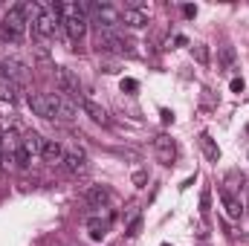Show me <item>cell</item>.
<instances>
[{"mask_svg":"<svg viewBox=\"0 0 249 246\" xmlns=\"http://www.w3.org/2000/svg\"><path fill=\"white\" fill-rule=\"evenodd\" d=\"M61 20H64V35L78 44L84 35H87V12H84V3H61Z\"/></svg>","mask_w":249,"mask_h":246,"instance_id":"obj_1","label":"cell"},{"mask_svg":"<svg viewBox=\"0 0 249 246\" xmlns=\"http://www.w3.org/2000/svg\"><path fill=\"white\" fill-rule=\"evenodd\" d=\"M87 20L96 26V32H113L122 23V12L110 3H84Z\"/></svg>","mask_w":249,"mask_h":246,"instance_id":"obj_2","label":"cell"},{"mask_svg":"<svg viewBox=\"0 0 249 246\" xmlns=\"http://www.w3.org/2000/svg\"><path fill=\"white\" fill-rule=\"evenodd\" d=\"M29 32V20H26V9L23 3H15L6 15H3V23H0V35L12 44H18L23 35Z\"/></svg>","mask_w":249,"mask_h":246,"instance_id":"obj_3","label":"cell"},{"mask_svg":"<svg viewBox=\"0 0 249 246\" xmlns=\"http://www.w3.org/2000/svg\"><path fill=\"white\" fill-rule=\"evenodd\" d=\"M26 105L41 119H58V93H29Z\"/></svg>","mask_w":249,"mask_h":246,"instance_id":"obj_4","label":"cell"},{"mask_svg":"<svg viewBox=\"0 0 249 246\" xmlns=\"http://www.w3.org/2000/svg\"><path fill=\"white\" fill-rule=\"evenodd\" d=\"M110 223H113V211H110V209H99L96 214H90V217L84 220L87 238H90L93 244H99V241L110 232Z\"/></svg>","mask_w":249,"mask_h":246,"instance_id":"obj_5","label":"cell"},{"mask_svg":"<svg viewBox=\"0 0 249 246\" xmlns=\"http://www.w3.org/2000/svg\"><path fill=\"white\" fill-rule=\"evenodd\" d=\"M55 84H58V90H61L64 96L81 102V81H78V75H75L72 70H67V67H55Z\"/></svg>","mask_w":249,"mask_h":246,"instance_id":"obj_6","label":"cell"},{"mask_svg":"<svg viewBox=\"0 0 249 246\" xmlns=\"http://www.w3.org/2000/svg\"><path fill=\"white\" fill-rule=\"evenodd\" d=\"M96 47L102 50V53H130V41L122 38L116 29L113 32H96Z\"/></svg>","mask_w":249,"mask_h":246,"instance_id":"obj_7","label":"cell"},{"mask_svg":"<svg viewBox=\"0 0 249 246\" xmlns=\"http://www.w3.org/2000/svg\"><path fill=\"white\" fill-rule=\"evenodd\" d=\"M61 168L67 174H72V177H78V174H84L87 171V154H84V148H64V162Z\"/></svg>","mask_w":249,"mask_h":246,"instance_id":"obj_8","label":"cell"},{"mask_svg":"<svg viewBox=\"0 0 249 246\" xmlns=\"http://www.w3.org/2000/svg\"><path fill=\"white\" fill-rule=\"evenodd\" d=\"M154 154H157V159H160L162 165H171V162L177 159V142H174L168 133H160V136L154 139Z\"/></svg>","mask_w":249,"mask_h":246,"instance_id":"obj_9","label":"cell"},{"mask_svg":"<svg viewBox=\"0 0 249 246\" xmlns=\"http://www.w3.org/2000/svg\"><path fill=\"white\" fill-rule=\"evenodd\" d=\"M217 197H220L223 211H226L229 220H241V217H244V203H241V197H235L229 188H217Z\"/></svg>","mask_w":249,"mask_h":246,"instance_id":"obj_10","label":"cell"},{"mask_svg":"<svg viewBox=\"0 0 249 246\" xmlns=\"http://www.w3.org/2000/svg\"><path fill=\"white\" fill-rule=\"evenodd\" d=\"M84 203L90 206V209H107V203H110V188L107 185H90L87 191H84Z\"/></svg>","mask_w":249,"mask_h":246,"instance_id":"obj_11","label":"cell"},{"mask_svg":"<svg viewBox=\"0 0 249 246\" xmlns=\"http://www.w3.org/2000/svg\"><path fill=\"white\" fill-rule=\"evenodd\" d=\"M20 148H23V154L35 162V159L41 157V151H44V136H41L38 130H26L23 139H20Z\"/></svg>","mask_w":249,"mask_h":246,"instance_id":"obj_12","label":"cell"},{"mask_svg":"<svg viewBox=\"0 0 249 246\" xmlns=\"http://www.w3.org/2000/svg\"><path fill=\"white\" fill-rule=\"evenodd\" d=\"M122 23L130 29H142L148 23V9L145 6H124L122 9Z\"/></svg>","mask_w":249,"mask_h":246,"instance_id":"obj_13","label":"cell"},{"mask_svg":"<svg viewBox=\"0 0 249 246\" xmlns=\"http://www.w3.org/2000/svg\"><path fill=\"white\" fill-rule=\"evenodd\" d=\"M41 159H44L47 165H61L64 162V145L58 142V139H44Z\"/></svg>","mask_w":249,"mask_h":246,"instance_id":"obj_14","label":"cell"},{"mask_svg":"<svg viewBox=\"0 0 249 246\" xmlns=\"http://www.w3.org/2000/svg\"><path fill=\"white\" fill-rule=\"evenodd\" d=\"M78 105H81V110H84L93 122H99V124H107V122H110V119H107V110H105L99 102H93V99H84V96H81V102H78Z\"/></svg>","mask_w":249,"mask_h":246,"instance_id":"obj_15","label":"cell"},{"mask_svg":"<svg viewBox=\"0 0 249 246\" xmlns=\"http://www.w3.org/2000/svg\"><path fill=\"white\" fill-rule=\"evenodd\" d=\"M75 116H78V105H75V99H70V96H58V119L70 122V119H75Z\"/></svg>","mask_w":249,"mask_h":246,"instance_id":"obj_16","label":"cell"},{"mask_svg":"<svg viewBox=\"0 0 249 246\" xmlns=\"http://www.w3.org/2000/svg\"><path fill=\"white\" fill-rule=\"evenodd\" d=\"M200 148H203V154H206L209 162H220V148L214 145V139L209 133H200Z\"/></svg>","mask_w":249,"mask_h":246,"instance_id":"obj_17","label":"cell"},{"mask_svg":"<svg viewBox=\"0 0 249 246\" xmlns=\"http://www.w3.org/2000/svg\"><path fill=\"white\" fill-rule=\"evenodd\" d=\"M18 99V84H12V81H0V102H15Z\"/></svg>","mask_w":249,"mask_h":246,"instance_id":"obj_18","label":"cell"},{"mask_svg":"<svg viewBox=\"0 0 249 246\" xmlns=\"http://www.w3.org/2000/svg\"><path fill=\"white\" fill-rule=\"evenodd\" d=\"M217 58H220V64H223L226 70H235V50H232V47H220V50H217Z\"/></svg>","mask_w":249,"mask_h":246,"instance_id":"obj_19","label":"cell"},{"mask_svg":"<svg viewBox=\"0 0 249 246\" xmlns=\"http://www.w3.org/2000/svg\"><path fill=\"white\" fill-rule=\"evenodd\" d=\"M209 203H212V191L203 188V194H200V214L203 217H209Z\"/></svg>","mask_w":249,"mask_h":246,"instance_id":"obj_20","label":"cell"},{"mask_svg":"<svg viewBox=\"0 0 249 246\" xmlns=\"http://www.w3.org/2000/svg\"><path fill=\"white\" fill-rule=\"evenodd\" d=\"M119 90H122V93H136V90H139V81H136V78H122V81H119Z\"/></svg>","mask_w":249,"mask_h":246,"instance_id":"obj_21","label":"cell"},{"mask_svg":"<svg viewBox=\"0 0 249 246\" xmlns=\"http://www.w3.org/2000/svg\"><path fill=\"white\" fill-rule=\"evenodd\" d=\"M194 58H197L200 64H209V47L197 44V47H194Z\"/></svg>","mask_w":249,"mask_h":246,"instance_id":"obj_22","label":"cell"},{"mask_svg":"<svg viewBox=\"0 0 249 246\" xmlns=\"http://www.w3.org/2000/svg\"><path fill=\"white\" fill-rule=\"evenodd\" d=\"M139 229H142V217H136L133 223H127V226H124V232H127V238H136V235H139Z\"/></svg>","mask_w":249,"mask_h":246,"instance_id":"obj_23","label":"cell"},{"mask_svg":"<svg viewBox=\"0 0 249 246\" xmlns=\"http://www.w3.org/2000/svg\"><path fill=\"white\" fill-rule=\"evenodd\" d=\"M133 185H136V188H145V185H148V174H145V171H133Z\"/></svg>","mask_w":249,"mask_h":246,"instance_id":"obj_24","label":"cell"},{"mask_svg":"<svg viewBox=\"0 0 249 246\" xmlns=\"http://www.w3.org/2000/svg\"><path fill=\"white\" fill-rule=\"evenodd\" d=\"M229 90H232V93H238V96H241V93H244V78H241V75H235V78H232V81H229Z\"/></svg>","mask_w":249,"mask_h":246,"instance_id":"obj_25","label":"cell"},{"mask_svg":"<svg viewBox=\"0 0 249 246\" xmlns=\"http://www.w3.org/2000/svg\"><path fill=\"white\" fill-rule=\"evenodd\" d=\"M160 116H162V122H165V124H168V122H174V113H171L168 107H162V110H160Z\"/></svg>","mask_w":249,"mask_h":246,"instance_id":"obj_26","label":"cell"},{"mask_svg":"<svg viewBox=\"0 0 249 246\" xmlns=\"http://www.w3.org/2000/svg\"><path fill=\"white\" fill-rule=\"evenodd\" d=\"M183 15L186 18H197V6H183Z\"/></svg>","mask_w":249,"mask_h":246,"instance_id":"obj_27","label":"cell"},{"mask_svg":"<svg viewBox=\"0 0 249 246\" xmlns=\"http://www.w3.org/2000/svg\"><path fill=\"white\" fill-rule=\"evenodd\" d=\"M3 136H6V130H3V127H0V145H3Z\"/></svg>","mask_w":249,"mask_h":246,"instance_id":"obj_28","label":"cell"},{"mask_svg":"<svg viewBox=\"0 0 249 246\" xmlns=\"http://www.w3.org/2000/svg\"><path fill=\"white\" fill-rule=\"evenodd\" d=\"M0 159H3V145H0Z\"/></svg>","mask_w":249,"mask_h":246,"instance_id":"obj_29","label":"cell"},{"mask_svg":"<svg viewBox=\"0 0 249 246\" xmlns=\"http://www.w3.org/2000/svg\"><path fill=\"white\" fill-rule=\"evenodd\" d=\"M162 246H171V244H162Z\"/></svg>","mask_w":249,"mask_h":246,"instance_id":"obj_30","label":"cell"},{"mask_svg":"<svg viewBox=\"0 0 249 246\" xmlns=\"http://www.w3.org/2000/svg\"><path fill=\"white\" fill-rule=\"evenodd\" d=\"M247 246H249V241H247Z\"/></svg>","mask_w":249,"mask_h":246,"instance_id":"obj_31","label":"cell"}]
</instances>
